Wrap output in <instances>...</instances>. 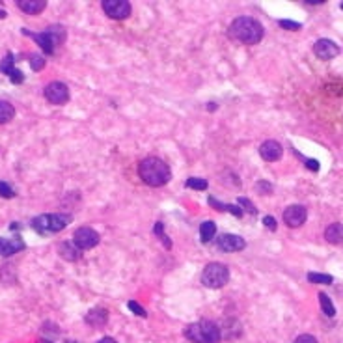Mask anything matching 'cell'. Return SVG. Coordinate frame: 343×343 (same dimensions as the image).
I'll use <instances>...</instances> for the list:
<instances>
[{
    "mask_svg": "<svg viewBox=\"0 0 343 343\" xmlns=\"http://www.w3.org/2000/svg\"><path fill=\"white\" fill-rule=\"evenodd\" d=\"M185 187L194 189V191H205L207 187H209V183H207L205 179H200V177H189V179L185 181Z\"/></svg>",
    "mask_w": 343,
    "mask_h": 343,
    "instance_id": "22",
    "label": "cell"
},
{
    "mask_svg": "<svg viewBox=\"0 0 343 343\" xmlns=\"http://www.w3.org/2000/svg\"><path fill=\"white\" fill-rule=\"evenodd\" d=\"M30 67H32L34 71H41L45 67V58L39 55H32L30 56Z\"/></svg>",
    "mask_w": 343,
    "mask_h": 343,
    "instance_id": "25",
    "label": "cell"
},
{
    "mask_svg": "<svg viewBox=\"0 0 343 343\" xmlns=\"http://www.w3.org/2000/svg\"><path fill=\"white\" fill-rule=\"evenodd\" d=\"M229 280V271L222 263H209L202 273V283L205 287L218 289L224 287Z\"/></svg>",
    "mask_w": 343,
    "mask_h": 343,
    "instance_id": "5",
    "label": "cell"
},
{
    "mask_svg": "<svg viewBox=\"0 0 343 343\" xmlns=\"http://www.w3.org/2000/svg\"><path fill=\"white\" fill-rule=\"evenodd\" d=\"M22 248H24V243L19 237H15V239H0V256H11L15 252H21Z\"/></svg>",
    "mask_w": 343,
    "mask_h": 343,
    "instance_id": "15",
    "label": "cell"
},
{
    "mask_svg": "<svg viewBox=\"0 0 343 343\" xmlns=\"http://www.w3.org/2000/svg\"><path fill=\"white\" fill-rule=\"evenodd\" d=\"M237 203H239L241 207H245L246 211H250L252 215H256V213H257V209H256V207L252 205V203H250V200H246V198H239V200H237Z\"/></svg>",
    "mask_w": 343,
    "mask_h": 343,
    "instance_id": "32",
    "label": "cell"
},
{
    "mask_svg": "<svg viewBox=\"0 0 343 343\" xmlns=\"http://www.w3.org/2000/svg\"><path fill=\"white\" fill-rule=\"evenodd\" d=\"M319 302H321V308H323V311H325V315H328V317L336 315V308H334L332 300L328 299V295L319 293Z\"/></svg>",
    "mask_w": 343,
    "mask_h": 343,
    "instance_id": "21",
    "label": "cell"
},
{
    "mask_svg": "<svg viewBox=\"0 0 343 343\" xmlns=\"http://www.w3.org/2000/svg\"><path fill=\"white\" fill-rule=\"evenodd\" d=\"M295 343H317V339L311 334H302V336H299V338L295 339Z\"/></svg>",
    "mask_w": 343,
    "mask_h": 343,
    "instance_id": "35",
    "label": "cell"
},
{
    "mask_svg": "<svg viewBox=\"0 0 343 343\" xmlns=\"http://www.w3.org/2000/svg\"><path fill=\"white\" fill-rule=\"evenodd\" d=\"M60 256L66 259V261H76V259H81L82 256V250L75 243H69V241H64L60 245Z\"/></svg>",
    "mask_w": 343,
    "mask_h": 343,
    "instance_id": "17",
    "label": "cell"
},
{
    "mask_svg": "<svg viewBox=\"0 0 343 343\" xmlns=\"http://www.w3.org/2000/svg\"><path fill=\"white\" fill-rule=\"evenodd\" d=\"M280 27L285 28V30H300V22L289 21V19H282V21H280Z\"/></svg>",
    "mask_w": 343,
    "mask_h": 343,
    "instance_id": "31",
    "label": "cell"
},
{
    "mask_svg": "<svg viewBox=\"0 0 343 343\" xmlns=\"http://www.w3.org/2000/svg\"><path fill=\"white\" fill-rule=\"evenodd\" d=\"M341 8H343V2H341Z\"/></svg>",
    "mask_w": 343,
    "mask_h": 343,
    "instance_id": "41",
    "label": "cell"
},
{
    "mask_svg": "<svg viewBox=\"0 0 343 343\" xmlns=\"http://www.w3.org/2000/svg\"><path fill=\"white\" fill-rule=\"evenodd\" d=\"M41 343H52V341H49V339H43V341H41Z\"/></svg>",
    "mask_w": 343,
    "mask_h": 343,
    "instance_id": "39",
    "label": "cell"
},
{
    "mask_svg": "<svg viewBox=\"0 0 343 343\" xmlns=\"http://www.w3.org/2000/svg\"><path fill=\"white\" fill-rule=\"evenodd\" d=\"M101 6H103L104 13L116 21H123L131 15V4L127 0H103Z\"/></svg>",
    "mask_w": 343,
    "mask_h": 343,
    "instance_id": "6",
    "label": "cell"
},
{
    "mask_svg": "<svg viewBox=\"0 0 343 343\" xmlns=\"http://www.w3.org/2000/svg\"><path fill=\"white\" fill-rule=\"evenodd\" d=\"M8 76L11 78V82H13V84H21V82L24 81V75H22V73L17 69V67H13V69H11V73Z\"/></svg>",
    "mask_w": 343,
    "mask_h": 343,
    "instance_id": "30",
    "label": "cell"
},
{
    "mask_svg": "<svg viewBox=\"0 0 343 343\" xmlns=\"http://www.w3.org/2000/svg\"><path fill=\"white\" fill-rule=\"evenodd\" d=\"M0 196L2 198H13L15 196V191L11 189V185L4 183V181H0Z\"/></svg>",
    "mask_w": 343,
    "mask_h": 343,
    "instance_id": "29",
    "label": "cell"
},
{
    "mask_svg": "<svg viewBox=\"0 0 343 343\" xmlns=\"http://www.w3.org/2000/svg\"><path fill=\"white\" fill-rule=\"evenodd\" d=\"M187 339H191L194 343H218L222 338V332L218 328L217 323L203 319V321L192 323L185 328Z\"/></svg>",
    "mask_w": 343,
    "mask_h": 343,
    "instance_id": "3",
    "label": "cell"
},
{
    "mask_svg": "<svg viewBox=\"0 0 343 343\" xmlns=\"http://www.w3.org/2000/svg\"><path fill=\"white\" fill-rule=\"evenodd\" d=\"M259 155H261L263 161L267 163H274V161H280L283 155V147L280 142L276 140H267L263 142L261 147H259Z\"/></svg>",
    "mask_w": 343,
    "mask_h": 343,
    "instance_id": "12",
    "label": "cell"
},
{
    "mask_svg": "<svg viewBox=\"0 0 343 343\" xmlns=\"http://www.w3.org/2000/svg\"><path fill=\"white\" fill-rule=\"evenodd\" d=\"M71 222V217L67 215H41L32 220V228L39 233H56L62 231Z\"/></svg>",
    "mask_w": 343,
    "mask_h": 343,
    "instance_id": "4",
    "label": "cell"
},
{
    "mask_svg": "<svg viewBox=\"0 0 343 343\" xmlns=\"http://www.w3.org/2000/svg\"><path fill=\"white\" fill-rule=\"evenodd\" d=\"M127 308H129L133 313H137V315H140V317H146L147 315V311L144 310L140 304H138L137 300H129V302H127Z\"/></svg>",
    "mask_w": 343,
    "mask_h": 343,
    "instance_id": "28",
    "label": "cell"
},
{
    "mask_svg": "<svg viewBox=\"0 0 343 343\" xmlns=\"http://www.w3.org/2000/svg\"><path fill=\"white\" fill-rule=\"evenodd\" d=\"M22 34H27V36H30V38L36 41V43L43 49V52H47V55H52L55 52V47H56V43H55V38H52V34L47 30V32H39V34H36V32H30V30H22Z\"/></svg>",
    "mask_w": 343,
    "mask_h": 343,
    "instance_id": "13",
    "label": "cell"
},
{
    "mask_svg": "<svg viewBox=\"0 0 343 343\" xmlns=\"http://www.w3.org/2000/svg\"><path fill=\"white\" fill-rule=\"evenodd\" d=\"M45 97L52 104H66L69 101V88L64 82H50L49 86L45 88Z\"/></svg>",
    "mask_w": 343,
    "mask_h": 343,
    "instance_id": "8",
    "label": "cell"
},
{
    "mask_svg": "<svg viewBox=\"0 0 343 343\" xmlns=\"http://www.w3.org/2000/svg\"><path fill=\"white\" fill-rule=\"evenodd\" d=\"M308 280H310L311 283H325V285H328V283H332V280H334V278L330 276V274L308 273Z\"/></svg>",
    "mask_w": 343,
    "mask_h": 343,
    "instance_id": "23",
    "label": "cell"
},
{
    "mask_svg": "<svg viewBox=\"0 0 343 343\" xmlns=\"http://www.w3.org/2000/svg\"><path fill=\"white\" fill-rule=\"evenodd\" d=\"M325 239H327L330 245H341L343 243V224H339V222L330 224V226L325 229Z\"/></svg>",
    "mask_w": 343,
    "mask_h": 343,
    "instance_id": "18",
    "label": "cell"
},
{
    "mask_svg": "<svg viewBox=\"0 0 343 343\" xmlns=\"http://www.w3.org/2000/svg\"><path fill=\"white\" fill-rule=\"evenodd\" d=\"M209 205H211L213 209H218V211H228V205H226V203L217 202V200H215L213 196H209Z\"/></svg>",
    "mask_w": 343,
    "mask_h": 343,
    "instance_id": "33",
    "label": "cell"
},
{
    "mask_svg": "<svg viewBox=\"0 0 343 343\" xmlns=\"http://www.w3.org/2000/svg\"><path fill=\"white\" fill-rule=\"evenodd\" d=\"M217 246L222 252H241L246 246V241L243 239V237H239V235L224 233V235H218Z\"/></svg>",
    "mask_w": 343,
    "mask_h": 343,
    "instance_id": "10",
    "label": "cell"
},
{
    "mask_svg": "<svg viewBox=\"0 0 343 343\" xmlns=\"http://www.w3.org/2000/svg\"><path fill=\"white\" fill-rule=\"evenodd\" d=\"M73 243H75L81 250H90V248L99 245V233L93 228L84 226V228H78L75 231V235H73Z\"/></svg>",
    "mask_w": 343,
    "mask_h": 343,
    "instance_id": "7",
    "label": "cell"
},
{
    "mask_svg": "<svg viewBox=\"0 0 343 343\" xmlns=\"http://www.w3.org/2000/svg\"><path fill=\"white\" fill-rule=\"evenodd\" d=\"M67 343H73V341H67Z\"/></svg>",
    "mask_w": 343,
    "mask_h": 343,
    "instance_id": "40",
    "label": "cell"
},
{
    "mask_svg": "<svg viewBox=\"0 0 343 343\" xmlns=\"http://www.w3.org/2000/svg\"><path fill=\"white\" fill-rule=\"evenodd\" d=\"M313 52L321 60H332V58H336L339 55V47L330 39H319L313 45Z\"/></svg>",
    "mask_w": 343,
    "mask_h": 343,
    "instance_id": "11",
    "label": "cell"
},
{
    "mask_svg": "<svg viewBox=\"0 0 343 343\" xmlns=\"http://www.w3.org/2000/svg\"><path fill=\"white\" fill-rule=\"evenodd\" d=\"M256 192L257 194H273V185L269 181H257Z\"/></svg>",
    "mask_w": 343,
    "mask_h": 343,
    "instance_id": "27",
    "label": "cell"
},
{
    "mask_svg": "<svg viewBox=\"0 0 343 343\" xmlns=\"http://www.w3.org/2000/svg\"><path fill=\"white\" fill-rule=\"evenodd\" d=\"M229 38L231 39H237L241 43H246V45H254V43H259L263 39V30L261 22L256 21L254 17H237L231 24H229Z\"/></svg>",
    "mask_w": 343,
    "mask_h": 343,
    "instance_id": "1",
    "label": "cell"
},
{
    "mask_svg": "<svg viewBox=\"0 0 343 343\" xmlns=\"http://www.w3.org/2000/svg\"><path fill=\"white\" fill-rule=\"evenodd\" d=\"M13 116H15L13 104H10L8 101H0V125H4V123L11 121L13 120Z\"/></svg>",
    "mask_w": 343,
    "mask_h": 343,
    "instance_id": "19",
    "label": "cell"
},
{
    "mask_svg": "<svg viewBox=\"0 0 343 343\" xmlns=\"http://www.w3.org/2000/svg\"><path fill=\"white\" fill-rule=\"evenodd\" d=\"M155 235L163 239V243H164V246H166V248H172V243H170V239L166 237V235H164V226H163V222H157V224H155Z\"/></svg>",
    "mask_w": 343,
    "mask_h": 343,
    "instance_id": "26",
    "label": "cell"
},
{
    "mask_svg": "<svg viewBox=\"0 0 343 343\" xmlns=\"http://www.w3.org/2000/svg\"><path fill=\"white\" fill-rule=\"evenodd\" d=\"M138 174L140 179L149 187H163L172 177L170 166L159 157H147L138 164Z\"/></svg>",
    "mask_w": 343,
    "mask_h": 343,
    "instance_id": "2",
    "label": "cell"
},
{
    "mask_svg": "<svg viewBox=\"0 0 343 343\" xmlns=\"http://www.w3.org/2000/svg\"><path fill=\"white\" fill-rule=\"evenodd\" d=\"M11 69H13V55H6V58L0 62V73H4V75H10Z\"/></svg>",
    "mask_w": 343,
    "mask_h": 343,
    "instance_id": "24",
    "label": "cell"
},
{
    "mask_svg": "<svg viewBox=\"0 0 343 343\" xmlns=\"http://www.w3.org/2000/svg\"><path fill=\"white\" fill-rule=\"evenodd\" d=\"M306 217H308V211L302 205H289L283 211V222L287 224L289 228H300L306 222Z\"/></svg>",
    "mask_w": 343,
    "mask_h": 343,
    "instance_id": "9",
    "label": "cell"
},
{
    "mask_svg": "<svg viewBox=\"0 0 343 343\" xmlns=\"http://www.w3.org/2000/svg\"><path fill=\"white\" fill-rule=\"evenodd\" d=\"M17 6L28 15H38L47 8V2L45 0H17Z\"/></svg>",
    "mask_w": 343,
    "mask_h": 343,
    "instance_id": "14",
    "label": "cell"
},
{
    "mask_svg": "<svg viewBox=\"0 0 343 343\" xmlns=\"http://www.w3.org/2000/svg\"><path fill=\"white\" fill-rule=\"evenodd\" d=\"M107 321H109V313H107V310H103V308H93V310L88 311V315H86L88 325L99 328V327H104Z\"/></svg>",
    "mask_w": 343,
    "mask_h": 343,
    "instance_id": "16",
    "label": "cell"
},
{
    "mask_svg": "<svg viewBox=\"0 0 343 343\" xmlns=\"http://www.w3.org/2000/svg\"><path fill=\"white\" fill-rule=\"evenodd\" d=\"M97 343H118L116 339H112V338H103V339H99Z\"/></svg>",
    "mask_w": 343,
    "mask_h": 343,
    "instance_id": "37",
    "label": "cell"
},
{
    "mask_svg": "<svg viewBox=\"0 0 343 343\" xmlns=\"http://www.w3.org/2000/svg\"><path fill=\"white\" fill-rule=\"evenodd\" d=\"M263 226L269 228L271 231H274V229H276V220H274V217H271V215H269V217H263Z\"/></svg>",
    "mask_w": 343,
    "mask_h": 343,
    "instance_id": "34",
    "label": "cell"
},
{
    "mask_svg": "<svg viewBox=\"0 0 343 343\" xmlns=\"http://www.w3.org/2000/svg\"><path fill=\"white\" fill-rule=\"evenodd\" d=\"M306 168L311 170V172H319V163L313 159H306Z\"/></svg>",
    "mask_w": 343,
    "mask_h": 343,
    "instance_id": "36",
    "label": "cell"
},
{
    "mask_svg": "<svg viewBox=\"0 0 343 343\" xmlns=\"http://www.w3.org/2000/svg\"><path fill=\"white\" fill-rule=\"evenodd\" d=\"M215 233H217L215 222H203L200 226V239H202V243H209L215 237Z\"/></svg>",
    "mask_w": 343,
    "mask_h": 343,
    "instance_id": "20",
    "label": "cell"
},
{
    "mask_svg": "<svg viewBox=\"0 0 343 343\" xmlns=\"http://www.w3.org/2000/svg\"><path fill=\"white\" fill-rule=\"evenodd\" d=\"M2 17H6V13L2 10H0V19H2Z\"/></svg>",
    "mask_w": 343,
    "mask_h": 343,
    "instance_id": "38",
    "label": "cell"
}]
</instances>
